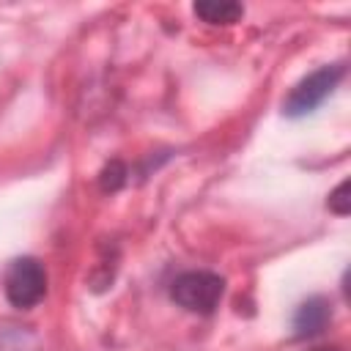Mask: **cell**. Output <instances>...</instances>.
Instances as JSON below:
<instances>
[{"label":"cell","instance_id":"9c48e42d","mask_svg":"<svg viewBox=\"0 0 351 351\" xmlns=\"http://www.w3.org/2000/svg\"><path fill=\"white\" fill-rule=\"evenodd\" d=\"M313 351H340L337 346H318V348H313Z\"/></svg>","mask_w":351,"mask_h":351},{"label":"cell","instance_id":"6da1fadb","mask_svg":"<svg viewBox=\"0 0 351 351\" xmlns=\"http://www.w3.org/2000/svg\"><path fill=\"white\" fill-rule=\"evenodd\" d=\"M225 293V280L214 271H184L173 280L170 285V296L178 307L189 310V313H200V315H208L214 313V307L219 304Z\"/></svg>","mask_w":351,"mask_h":351},{"label":"cell","instance_id":"8992f818","mask_svg":"<svg viewBox=\"0 0 351 351\" xmlns=\"http://www.w3.org/2000/svg\"><path fill=\"white\" fill-rule=\"evenodd\" d=\"M0 351H41V343L30 326L0 324Z\"/></svg>","mask_w":351,"mask_h":351},{"label":"cell","instance_id":"3957f363","mask_svg":"<svg viewBox=\"0 0 351 351\" xmlns=\"http://www.w3.org/2000/svg\"><path fill=\"white\" fill-rule=\"evenodd\" d=\"M3 291L11 307L30 310L47 296V269L38 258H16L3 280Z\"/></svg>","mask_w":351,"mask_h":351},{"label":"cell","instance_id":"ba28073f","mask_svg":"<svg viewBox=\"0 0 351 351\" xmlns=\"http://www.w3.org/2000/svg\"><path fill=\"white\" fill-rule=\"evenodd\" d=\"M348 192H351V181L346 178V181H340V184L335 186V192L329 195V208H332L335 214H340V217H346V214L351 211V197H348Z\"/></svg>","mask_w":351,"mask_h":351},{"label":"cell","instance_id":"7a4b0ae2","mask_svg":"<svg viewBox=\"0 0 351 351\" xmlns=\"http://www.w3.org/2000/svg\"><path fill=\"white\" fill-rule=\"evenodd\" d=\"M346 77V63H332V66H321L313 74H307L302 82H296L291 88V93L282 101V112L291 118H302L307 112H313L335 88L337 82Z\"/></svg>","mask_w":351,"mask_h":351},{"label":"cell","instance_id":"277c9868","mask_svg":"<svg viewBox=\"0 0 351 351\" xmlns=\"http://www.w3.org/2000/svg\"><path fill=\"white\" fill-rule=\"evenodd\" d=\"M329 321H332V304L324 296H310L307 302L299 304V310L293 315L296 337H313V335L324 332Z\"/></svg>","mask_w":351,"mask_h":351},{"label":"cell","instance_id":"5b68a950","mask_svg":"<svg viewBox=\"0 0 351 351\" xmlns=\"http://www.w3.org/2000/svg\"><path fill=\"white\" fill-rule=\"evenodd\" d=\"M192 11L208 25H233L244 16V5L236 0H200L192 5Z\"/></svg>","mask_w":351,"mask_h":351},{"label":"cell","instance_id":"52a82bcc","mask_svg":"<svg viewBox=\"0 0 351 351\" xmlns=\"http://www.w3.org/2000/svg\"><path fill=\"white\" fill-rule=\"evenodd\" d=\"M99 184H101V189H104V192H115V189H121V186L126 184V167H123V162L112 159V162L101 170Z\"/></svg>","mask_w":351,"mask_h":351}]
</instances>
